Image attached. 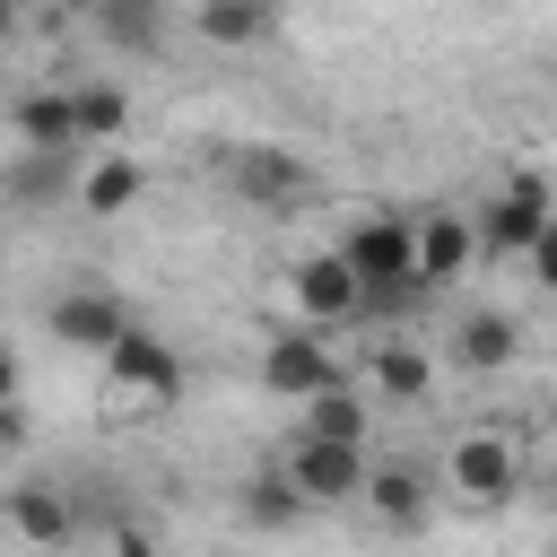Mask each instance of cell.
Here are the masks:
<instances>
[{"label": "cell", "mask_w": 557, "mask_h": 557, "mask_svg": "<svg viewBox=\"0 0 557 557\" xmlns=\"http://www.w3.org/2000/svg\"><path fill=\"white\" fill-rule=\"evenodd\" d=\"M331 252H339V270L357 278V305H366V296H392V287H418V278H409V218H392V209L357 218Z\"/></svg>", "instance_id": "6da1fadb"}, {"label": "cell", "mask_w": 557, "mask_h": 557, "mask_svg": "<svg viewBox=\"0 0 557 557\" xmlns=\"http://www.w3.org/2000/svg\"><path fill=\"white\" fill-rule=\"evenodd\" d=\"M540 235H548V174L522 165V174L487 200V218L470 226V252H487V261H522Z\"/></svg>", "instance_id": "7a4b0ae2"}, {"label": "cell", "mask_w": 557, "mask_h": 557, "mask_svg": "<svg viewBox=\"0 0 557 557\" xmlns=\"http://www.w3.org/2000/svg\"><path fill=\"white\" fill-rule=\"evenodd\" d=\"M366 444H322V435H296V453H287V487L305 496V505H348L357 487H366Z\"/></svg>", "instance_id": "3957f363"}, {"label": "cell", "mask_w": 557, "mask_h": 557, "mask_svg": "<svg viewBox=\"0 0 557 557\" xmlns=\"http://www.w3.org/2000/svg\"><path fill=\"white\" fill-rule=\"evenodd\" d=\"M104 374H113V392H139V400H174L183 392V357L157 331H139V322L104 348Z\"/></svg>", "instance_id": "277c9868"}, {"label": "cell", "mask_w": 557, "mask_h": 557, "mask_svg": "<svg viewBox=\"0 0 557 557\" xmlns=\"http://www.w3.org/2000/svg\"><path fill=\"white\" fill-rule=\"evenodd\" d=\"M261 383L287 392V400H313V392H331V383H348V374H339V357H331L322 331H278L270 357H261Z\"/></svg>", "instance_id": "5b68a950"}, {"label": "cell", "mask_w": 557, "mask_h": 557, "mask_svg": "<svg viewBox=\"0 0 557 557\" xmlns=\"http://www.w3.org/2000/svg\"><path fill=\"white\" fill-rule=\"evenodd\" d=\"M470 261H479V252H470V226H461L453 209L409 218V278H418V287H453Z\"/></svg>", "instance_id": "8992f818"}, {"label": "cell", "mask_w": 557, "mask_h": 557, "mask_svg": "<svg viewBox=\"0 0 557 557\" xmlns=\"http://www.w3.org/2000/svg\"><path fill=\"white\" fill-rule=\"evenodd\" d=\"M453 487H461L470 505H505V496L522 487L513 444H505V435H461V444H453Z\"/></svg>", "instance_id": "52a82bcc"}, {"label": "cell", "mask_w": 557, "mask_h": 557, "mask_svg": "<svg viewBox=\"0 0 557 557\" xmlns=\"http://www.w3.org/2000/svg\"><path fill=\"white\" fill-rule=\"evenodd\" d=\"M122 331H131V313H122V296H104V287H70V296L52 305V339H61V348H96V357H104Z\"/></svg>", "instance_id": "ba28073f"}, {"label": "cell", "mask_w": 557, "mask_h": 557, "mask_svg": "<svg viewBox=\"0 0 557 557\" xmlns=\"http://www.w3.org/2000/svg\"><path fill=\"white\" fill-rule=\"evenodd\" d=\"M0 505H9V531H17V540H35V548H70V531H78L70 496H61V487H44V479L9 487Z\"/></svg>", "instance_id": "9c48e42d"}, {"label": "cell", "mask_w": 557, "mask_h": 557, "mask_svg": "<svg viewBox=\"0 0 557 557\" xmlns=\"http://www.w3.org/2000/svg\"><path fill=\"white\" fill-rule=\"evenodd\" d=\"M70 157H78V148H26V157L0 174V191H9V200H26V209H44V200H70V191H78Z\"/></svg>", "instance_id": "30bf717a"}, {"label": "cell", "mask_w": 557, "mask_h": 557, "mask_svg": "<svg viewBox=\"0 0 557 557\" xmlns=\"http://www.w3.org/2000/svg\"><path fill=\"white\" fill-rule=\"evenodd\" d=\"M296 305H305L313 322H357V278L339 270V252L296 261Z\"/></svg>", "instance_id": "8fae6325"}, {"label": "cell", "mask_w": 557, "mask_h": 557, "mask_svg": "<svg viewBox=\"0 0 557 557\" xmlns=\"http://www.w3.org/2000/svg\"><path fill=\"white\" fill-rule=\"evenodd\" d=\"M235 191L261 200V209H278V200L305 191V165H296L287 148H235Z\"/></svg>", "instance_id": "7c38bea8"}, {"label": "cell", "mask_w": 557, "mask_h": 557, "mask_svg": "<svg viewBox=\"0 0 557 557\" xmlns=\"http://www.w3.org/2000/svg\"><path fill=\"white\" fill-rule=\"evenodd\" d=\"M513 348H522V322H513V313H461V331H453V357H461L470 374L513 366Z\"/></svg>", "instance_id": "4fadbf2b"}, {"label": "cell", "mask_w": 557, "mask_h": 557, "mask_svg": "<svg viewBox=\"0 0 557 557\" xmlns=\"http://www.w3.org/2000/svg\"><path fill=\"white\" fill-rule=\"evenodd\" d=\"M61 104H70V139H78V148H87V139H122V122H131V96L104 87V78L61 87Z\"/></svg>", "instance_id": "5bb4252c"}, {"label": "cell", "mask_w": 557, "mask_h": 557, "mask_svg": "<svg viewBox=\"0 0 557 557\" xmlns=\"http://www.w3.org/2000/svg\"><path fill=\"white\" fill-rule=\"evenodd\" d=\"M392 531H409L418 513H426V479H418V461H383V470H366V487H357Z\"/></svg>", "instance_id": "9a60e30c"}, {"label": "cell", "mask_w": 557, "mask_h": 557, "mask_svg": "<svg viewBox=\"0 0 557 557\" xmlns=\"http://www.w3.org/2000/svg\"><path fill=\"white\" fill-rule=\"evenodd\" d=\"M139 191H148V174H139L131 157H96V165L78 174V209H87V218H122Z\"/></svg>", "instance_id": "2e32d148"}, {"label": "cell", "mask_w": 557, "mask_h": 557, "mask_svg": "<svg viewBox=\"0 0 557 557\" xmlns=\"http://www.w3.org/2000/svg\"><path fill=\"white\" fill-rule=\"evenodd\" d=\"M9 131H17L26 148H78V139H70V104H61V87L17 96V104H9Z\"/></svg>", "instance_id": "e0dca14e"}, {"label": "cell", "mask_w": 557, "mask_h": 557, "mask_svg": "<svg viewBox=\"0 0 557 557\" xmlns=\"http://www.w3.org/2000/svg\"><path fill=\"white\" fill-rule=\"evenodd\" d=\"M305 435H322V444H366V400H357L348 383L313 392V400H305Z\"/></svg>", "instance_id": "ac0fdd59"}, {"label": "cell", "mask_w": 557, "mask_h": 557, "mask_svg": "<svg viewBox=\"0 0 557 557\" xmlns=\"http://www.w3.org/2000/svg\"><path fill=\"white\" fill-rule=\"evenodd\" d=\"M270 0H200V35L209 44H261L270 35Z\"/></svg>", "instance_id": "d6986e66"}, {"label": "cell", "mask_w": 557, "mask_h": 557, "mask_svg": "<svg viewBox=\"0 0 557 557\" xmlns=\"http://www.w3.org/2000/svg\"><path fill=\"white\" fill-rule=\"evenodd\" d=\"M374 383L392 392V400H426V383H435V366H426V348H374Z\"/></svg>", "instance_id": "ffe728a7"}, {"label": "cell", "mask_w": 557, "mask_h": 557, "mask_svg": "<svg viewBox=\"0 0 557 557\" xmlns=\"http://www.w3.org/2000/svg\"><path fill=\"white\" fill-rule=\"evenodd\" d=\"M244 513H252L261 531H287V522L305 513V496L287 487V470H261V479H244Z\"/></svg>", "instance_id": "44dd1931"}, {"label": "cell", "mask_w": 557, "mask_h": 557, "mask_svg": "<svg viewBox=\"0 0 557 557\" xmlns=\"http://www.w3.org/2000/svg\"><path fill=\"white\" fill-rule=\"evenodd\" d=\"M104 35L148 52V44H157V0H104Z\"/></svg>", "instance_id": "7402d4cb"}, {"label": "cell", "mask_w": 557, "mask_h": 557, "mask_svg": "<svg viewBox=\"0 0 557 557\" xmlns=\"http://www.w3.org/2000/svg\"><path fill=\"white\" fill-rule=\"evenodd\" d=\"M26 444V418H17V400H0V453H17Z\"/></svg>", "instance_id": "603a6c76"}, {"label": "cell", "mask_w": 557, "mask_h": 557, "mask_svg": "<svg viewBox=\"0 0 557 557\" xmlns=\"http://www.w3.org/2000/svg\"><path fill=\"white\" fill-rule=\"evenodd\" d=\"M113 557H157V540H139V531H122V540H113Z\"/></svg>", "instance_id": "cb8c5ba5"}, {"label": "cell", "mask_w": 557, "mask_h": 557, "mask_svg": "<svg viewBox=\"0 0 557 557\" xmlns=\"http://www.w3.org/2000/svg\"><path fill=\"white\" fill-rule=\"evenodd\" d=\"M0 400H17V348H0Z\"/></svg>", "instance_id": "d4e9b609"}]
</instances>
